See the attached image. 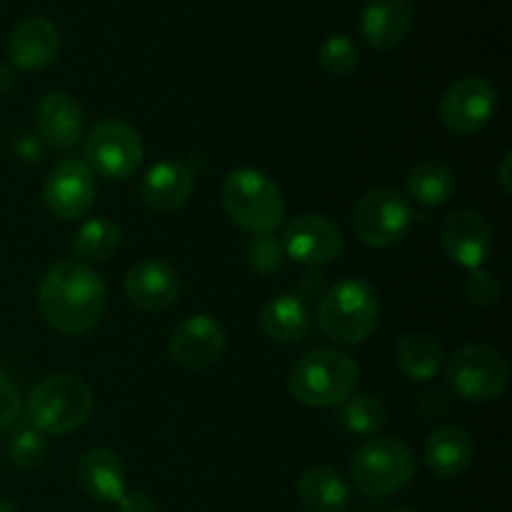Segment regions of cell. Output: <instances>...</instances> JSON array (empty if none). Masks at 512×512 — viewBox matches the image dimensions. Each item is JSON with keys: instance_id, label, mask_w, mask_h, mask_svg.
I'll return each mask as SVG.
<instances>
[{"instance_id": "obj_39", "label": "cell", "mask_w": 512, "mask_h": 512, "mask_svg": "<svg viewBox=\"0 0 512 512\" xmlns=\"http://www.w3.org/2000/svg\"><path fill=\"white\" fill-rule=\"evenodd\" d=\"M393 512H413V510H393Z\"/></svg>"}, {"instance_id": "obj_3", "label": "cell", "mask_w": 512, "mask_h": 512, "mask_svg": "<svg viewBox=\"0 0 512 512\" xmlns=\"http://www.w3.org/2000/svg\"><path fill=\"white\" fill-rule=\"evenodd\" d=\"M380 318V300L363 278H343L325 290L318 305V325L325 338L358 345L370 338Z\"/></svg>"}, {"instance_id": "obj_9", "label": "cell", "mask_w": 512, "mask_h": 512, "mask_svg": "<svg viewBox=\"0 0 512 512\" xmlns=\"http://www.w3.org/2000/svg\"><path fill=\"white\" fill-rule=\"evenodd\" d=\"M415 213L408 200L388 188L365 193L353 208V230L365 245L390 248L413 228Z\"/></svg>"}, {"instance_id": "obj_21", "label": "cell", "mask_w": 512, "mask_h": 512, "mask_svg": "<svg viewBox=\"0 0 512 512\" xmlns=\"http://www.w3.org/2000/svg\"><path fill=\"white\" fill-rule=\"evenodd\" d=\"M260 330L275 343H298L313 325V310L300 293H283L260 308Z\"/></svg>"}, {"instance_id": "obj_38", "label": "cell", "mask_w": 512, "mask_h": 512, "mask_svg": "<svg viewBox=\"0 0 512 512\" xmlns=\"http://www.w3.org/2000/svg\"><path fill=\"white\" fill-rule=\"evenodd\" d=\"M0 512H20L18 508H15L13 503H8V500L0 498Z\"/></svg>"}, {"instance_id": "obj_25", "label": "cell", "mask_w": 512, "mask_h": 512, "mask_svg": "<svg viewBox=\"0 0 512 512\" xmlns=\"http://www.w3.org/2000/svg\"><path fill=\"white\" fill-rule=\"evenodd\" d=\"M408 193L415 203L438 208L445 205L455 193V173L443 160H423L410 170Z\"/></svg>"}, {"instance_id": "obj_20", "label": "cell", "mask_w": 512, "mask_h": 512, "mask_svg": "<svg viewBox=\"0 0 512 512\" xmlns=\"http://www.w3.org/2000/svg\"><path fill=\"white\" fill-rule=\"evenodd\" d=\"M78 483L83 493L98 503L118 505V500L128 493L123 460L108 448H93L83 453V458L78 460Z\"/></svg>"}, {"instance_id": "obj_35", "label": "cell", "mask_w": 512, "mask_h": 512, "mask_svg": "<svg viewBox=\"0 0 512 512\" xmlns=\"http://www.w3.org/2000/svg\"><path fill=\"white\" fill-rule=\"evenodd\" d=\"M445 410H448V398H445L440 390H430V393H425L423 398H420V413H423L425 418H438Z\"/></svg>"}, {"instance_id": "obj_1", "label": "cell", "mask_w": 512, "mask_h": 512, "mask_svg": "<svg viewBox=\"0 0 512 512\" xmlns=\"http://www.w3.org/2000/svg\"><path fill=\"white\" fill-rule=\"evenodd\" d=\"M38 308L60 335H85L103 320L108 290L93 268L80 260H60L40 278Z\"/></svg>"}, {"instance_id": "obj_32", "label": "cell", "mask_w": 512, "mask_h": 512, "mask_svg": "<svg viewBox=\"0 0 512 512\" xmlns=\"http://www.w3.org/2000/svg\"><path fill=\"white\" fill-rule=\"evenodd\" d=\"M20 410H23L20 390L15 388L8 375L0 373V428H10L13 423H18Z\"/></svg>"}, {"instance_id": "obj_6", "label": "cell", "mask_w": 512, "mask_h": 512, "mask_svg": "<svg viewBox=\"0 0 512 512\" xmlns=\"http://www.w3.org/2000/svg\"><path fill=\"white\" fill-rule=\"evenodd\" d=\"M353 483L365 498H385L413 480L415 455L398 438H375L355 453L350 463Z\"/></svg>"}, {"instance_id": "obj_10", "label": "cell", "mask_w": 512, "mask_h": 512, "mask_svg": "<svg viewBox=\"0 0 512 512\" xmlns=\"http://www.w3.org/2000/svg\"><path fill=\"white\" fill-rule=\"evenodd\" d=\"M498 108V90L493 83L478 75L460 78L445 90L440 103V120L450 133L473 135L480 133L493 120Z\"/></svg>"}, {"instance_id": "obj_34", "label": "cell", "mask_w": 512, "mask_h": 512, "mask_svg": "<svg viewBox=\"0 0 512 512\" xmlns=\"http://www.w3.org/2000/svg\"><path fill=\"white\" fill-rule=\"evenodd\" d=\"M118 510L120 512H158V505L153 503V498H148L145 493H125L123 498L118 500Z\"/></svg>"}, {"instance_id": "obj_28", "label": "cell", "mask_w": 512, "mask_h": 512, "mask_svg": "<svg viewBox=\"0 0 512 512\" xmlns=\"http://www.w3.org/2000/svg\"><path fill=\"white\" fill-rule=\"evenodd\" d=\"M48 455V440L30 423H13V433L8 435V458L15 468L33 470Z\"/></svg>"}, {"instance_id": "obj_5", "label": "cell", "mask_w": 512, "mask_h": 512, "mask_svg": "<svg viewBox=\"0 0 512 512\" xmlns=\"http://www.w3.org/2000/svg\"><path fill=\"white\" fill-rule=\"evenodd\" d=\"M25 413L43 435H65L90 418L93 390L75 375H50L30 390Z\"/></svg>"}, {"instance_id": "obj_37", "label": "cell", "mask_w": 512, "mask_h": 512, "mask_svg": "<svg viewBox=\"0 0 512 512\" xmlns=\"http://www.w3.org/2000/svg\"><path fill=\"white\" fill-rule=\"evenodd\" d=\"M510 163H512V153L503 155V160H500V168H498V180L500 185H503L505 193H512V183H510Z\"/></svg>"}, {"instance_id": "obj_31", "label": "cell", "mask_w": 512, "mask_h": 512, "mask_svg": "<svg viewBox=\"0 0 512 512\" xmlns=\"http://www.w3.org/2000/svg\"><path fill=\"white\" fill-rule=\"evenodd\" d=\"M468 298H470V303L478 305V308H488V305H493L495 300L500 298L498 275L490 273V270H485V268L470 270Z\"/></svg>"}, {"instance_id": "obj_18", "label": "cell", "mask_w": 512, "mask_h": 512, "mask_svg": "<svg viewBox=\"0 0 512 512\" xmlns=\"http://www.w3.org/2000/svg\"><path fill=\"white\" fill-rule=\"evenodd\" d=\"M193 185L195 180L188 165L178 160H163L155 163L140 180V200L155 213H173L188 203Z\"/></svg>"}, {"instance_id": "obj_17", "label": "cell", "mask_w": 512, "mask_h": 512, "mask_svg": "<svg viewBox=\"0 0 512 512\" xmlns=\"http://www.w3.org/2000/svg\"><path fill=\"white\" fill-rule=\"evenodd\" d=\"M60 53V33L48 18H25L8 43V63L15 70L38 73Z\"/></svg>"}, {"instance_id": "obj_33", "label": "cell", "mask_w": 512, "mask_h": 512, "mask_svg": "<svg viewBox=\"0 0 512 512\" xmlns=\"http://www.w3.org/2000/svg\"><path fill=\"white\" fill-rule=\"evenodd\" d=\"M13 150L23 163H40L45 158V143L33 130H20L13 135Z\"/></svg>"}, {"instance_id": "obj_29", "label": "cell", "mask_w": 512, "mask_h": 512, "mask_svg": "<svg viewBox=\"0 0 512 512\" xmlns=\"http://www.w3.org/2000/svg\"><path fill=\"white\" fill-rule=\"evenodd\" d=\"M318 60L323 65L325 73L330 75H350L360 63V48L353 38L343 33L328 35V38L320 43Z\"/></svg>"}, {"instance_id": "obj_26", "label": "cell", "mask_w": 512, "mask_h": 512, "mask_svg": "<svg viewBox=\"0 0 512 512\" xmlns=\"http://www.w3.org/2000/svg\"><path fill=\"white\" fill-rule=\"evenodd\" d=\"M120 248V228L108 218H93L80 225L73 238V250L80 260L103 263Z\"/></svg>"}, {"instance_id": "obj_36", "label": "cell", "mask_w": 512, "mask_h": 512, "mask_svg": "<svg viewBox=\"0 0 512 512\" xmlns=\"http://www.w3.org/2000/svg\"><path fill=\"white\" fill-rule=\"evenodd\" d=\"M15 88V68L5 60H0V95Z\"/></svg>"}, {"instance_id": "obj_8", "label": "cell", "mask_w": 512, "mask_h": 512, "mask_svg": "<svg viewBox=\"0 0 512 512\" xmlns=\"http://www.w3.org/2000/svg\"><path fill=\"white\" fill-rule=\"evenodd\" d=\"M143 155V138L125 120H103L85 138V163L108 180L130 178L143 163Z\"/></svg>"}, {"instance_id": "obj_16", "label": "cell", "mask_w": 512, "mask_h": 512, "mask_svg": "<svg viewBox=\"0 0 512 512\" xmlns=\"http://www.w3.org/2000/svg\"><path fill=\"white\" fill-rule=\"evenodd\" d=\"M35 123H38V135L45 148L65 153L75 148L85 135V110L73 95L50 93L40 100Z\"/></svg>"}, {"instance_id": "obj_30", "label": "cell", "mask_w": 512, "mask_h": 512, "mask_svg": "<svg viewBox=\"0 0 512 512\" xmlns=\"http://www.w3.org/2000/svg\"><path fill=\"white\" fill-rule=\"evenodd\" d=\"M248 255H250V265H253L260 275H270L275 273V270H280V265H283V258H285V250H283V243H280L273 233H268V235H255L253 243H250Z\"/></svg>"}, {"instance_id": "obj_12", "label": "cell", "mask_w": 512, "mask_h": 512, "mask_svg": "<svg viewBox=\"0 0 512 512\" xmlns=\"http://www.w3.org/2000/svg\"><path fill=\"white\" fill-rule=\"evenodd\" d=\"M280 243L288 258L310 268L335 263L345 248L343 230L325 215H298L285 228Z\"/></svg>"}, {"instance_id": "obj_24", "label": "cell", "mask_w": 512, "mask_h": 512, "mask_svg": "<svg viewBox=\"0 0 512 512\" xmlns=\"http://www.w3.org/2000/svg\"><path fill=\"white\" fill-rule=\"evenodd\" d=\"M443 345L428 333H405L395 343V360L398 368L403 370L405 378L415 383L435 378L438 370L443 368Z\"/></svg>"}, {"instance_id": "obj_27", "label": "cell", "mask_w": 512, "mask_h": 512, "mask_svg": "<svg viewBox=\"0 0 512 512\" xmlns=\"http://www.w3.org/2000/svg\"><path fill=\"white\" fill-rule=\"evenodd\" d=\"M340 418H343V425L350 433L373 438L385 428L388 413H385V405L375 395H350L343 403Z\"/></svg>"}, {"instance_id": "obj_7", "label": "cell", "mask_w": 512, "mask_h": 512, "mask_svg": "<svg viewBox=\"0 0 512 512\" xmlns=\"http://www.w3.org/2000/svg\"><path fill=\"white\" fill-rule=\"evenodd\" d=\"M445 375L455 393L470 403H493L510 383L508 360L490 345H465L455 350Z\"/></svg>"}, {"instance_id": "obj_11", "label": "cell", "mask_w": 512, "mask_h": 512, "mask_svg": "<svg viewBox=\"0 0 512 512\" xmlns=\"http://www.w3.org/2000/svg\"><path fill=\"white\" fill-rule=\"evenodd\" d=\"M98 185L95 173L80 158H65L53 165L43 185L45 208L58 220H75L93 205Z\"/></svg>"}, {"instance_id": "obj_2", "label": "cell", "mask_w": 512, "mask_h": 512, "mask_svg": "<svg viewBox=\"0 0 512 512\" xmlns=\"http://www.w3.org/2000/svg\"><path fill=\"white\" fill-rule=\"evenodd\" d=\"M360 368L340 350H313L295 360L288 375V388L298 403L310 408L343 405L355 393Z\"/></svg>"}, {"instance_id": "obj_19", "label": "cell", "mask_w": 512, "mask_h": 512, "mask_svg": "<svg viewBox=\"0 0 512 512\" xmlns=\"http://www.w3.org/2000/svg\"><path fill=\"white\" fill-rule=\"evenodd\" d=\"M360 28H363V38L375 50L398 48L413 30V3L410 0H365Z\"/></svg>"}, {"instance_id": "obj_15", "label": "cell", "mask_w": 512, "mask_h": 512, "mask_svg": "<svg viewBox=\"0 0 512 512\" xmlns=\"http://www.w3.org/2000/svg\"><path fill=\"white\" fill-rule=\"evenodd\" d=\"M125 298L140 313H160L180 295V275L170 263L158 258L138 260L125 275Z\"/></svg>"}, {"instance_id": "obj_22", "label": "cell", "mask_w": 512, "mask_h": 512, "mask_svg": "<svg viewBox=\"0 0 512 512\" xmlns=\"http://www.w3.org/2000/svg\"><path fill=\"white\" fill-rule=\"evenodd\" d=\"M475 455L473 435L460 425H440L425 443V463L438 478H458L470 468Z\"/></svg>"}, {"instance_id": "obj_14", "label": "cell", "mask_w": 512, "mask_h": 512, "mask_svg": "<svg viewBox=\"0 0 512 512\" xmlns=\"http://www.w3.org/2000/svg\"><path fill=\"white\" fill-rule=\"evenodd\" d=\"M445 255L465 270L483 268L493 250V230L485 215L475 210H455L440 230Z\"/></svg>"}, {"instance_id": "obj_13", "label": "cell", "mask_w": 512, "mask_h": 512, "mask_svg": "<svg viewBox=\"0 0 512 512\" xmlns=\"http://www.w3.org/2000/svg\"><path fill=\"white\" fill-rule=\"evenodd\" d=\"M225 328L213 315H190L170 333V355L188 370H203L225 353Z\"/></svg>"}, {"instance_id": "obj_23", "label": "cell", "mask_w": 512, "mask_h": 512, "mask_svg": "<svg viewBox=\"0 0 512 512\" xmlns=\"http://www.w3.org/2000/svg\"><path fill=\"white\" fill-rule=\"evenodd\" d=\"M298 500L308 512H343L350 503V485L338 470L320 465L300 475Z\"/></svg>"}, {"instance_id": "obj_4", "label": "cell", "mask_w": 512, "mask_h": 512, "mask_svg": "<svg viewBox=\"0 0 512 512\" xmlns=\"http://www.w3.org/2000/svg\"><path fill=\"white\" fill-rule=\"evenodd\" d=\"M225 213L253 235L275 233L285 218V198L278 183L263 170L238 168L223 183Z\"/></svg>"}]
</instances>
